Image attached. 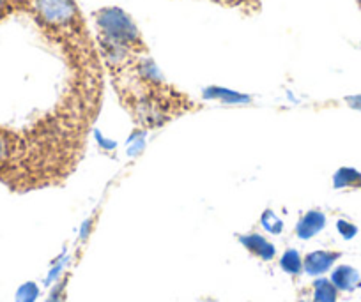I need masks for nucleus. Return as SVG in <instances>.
<instances>
[{
    "label": "nucleus",
    "instance_id": "nucleus-1",
    "mask_svg": "<svg viewBox=\"0 0 361 302\" xmlns=\"http://www.w3.org/2000/svg\"><path fill=\"white\" fill-rule=\"evenodd\" d=\"M36 18L51 30H76L80 27L78 9L73 0H30Z\"/></svg>",
    "mask_w": 361,
    "mask_h": 302
},
{
    "label": "nucleus",
    "instance_id": "nucleus-2",
    "mask_svg": "<svg viewBox=\"0 0 361 302\" xmlns=\"http://www.w3.org/2000/svg\"><path fill=\"white\" fill-rule=\"evenodd\" d=\"M99 25H102L103 32L106 37L117 43L124 44V46H131V44L138 43V30L131 23L124 13L117 11V9H106L99 15Z\"/></svg>",
    "mask_w": 361,
    "mask_h": 302
},
{
    "label": "nucleus",
    "instance_id": "nucleus-3",
    "mask_svg": "<svg viewBox=\"0 0 361 302\" xmlns=\"http://www.w3.org/2000/svg\"><path fill=\"white\" fill-rule=\"evenodd\" d=\"M338 258H340L338 251L308 253L303 260V270L307 274H310V276H322V274L328 272V270L335 265Z\"/></svg>",
    "mask_w": 361,
    "mask_h": 302
},
{
    "label": "nucleus",
    "instance_id": "nucleus-4",
    "mask_svg": "<svg viewBox=\"0 0 361 302\" xmlns=\"http://www.w3.org/2000/svg\"><path fill=\"white\" fill-rule=\"evenodd\" d=\"M239 242H241V244L245 246V248L248 249L252 255L259 256L260 260H266V262L273 260L276 255L275 246L271 244L266 237H262V235H259V234L241 235V237H239Z\"/></svg>",
    "mask_w": 361,
    "mask_h": 302
},
{
    "label": "nucleus",
    "instance_id": "nucleus-5",
    "mask_svg": "<svg viewBox=\"0 0 361 302\" xmlns=\"http://www.w3.org/2000/svg\"><path fill=\"white\" fill-rule=\"evenodd\" d=\"M335 288L338 291H354L361 287V276L354 267L350 265H338L333 269L331 277H329Z\"/></svg>",
    "mask_w": 361,
    "mask_h": 302
},
{
    "label": "nucleus",
    "instance_id": "nucleus-6",
    "mask_svg": "<svg viewBox=\"0 0 361 302\" xmlns=\"http://www.w3.org/2000/svg\"><path fill=\"white\" fill-rule=\"evenodd\" d=\"M326 227V216L321 210H310L300 220L296 227V235L303 241H308L314 235H317Z\"/></svg>",
    "mask_w": 361,
    "mask_h": 302
},
{
    "label": "nucleus",
    "instance_id": "nucleus-7",
    "mask_svg": "<svg viewBox=\"0 0 361 302\" xmlns=\"http://www.w3.org/2000/svg\"><path fill=\"white\" fill-rule=\"evenodd\" d=\"M333 186L336 189H345V187H353V189H357L361 187V172H357L356 168H343L336 170V173L333 175Z\"/></svg>",
    "mask_w": 361,
    "mask_h": 302
},
{
    "label": "nucleus",
    "instance_id": "nucleus-8",
    "mask_svg": "<svg viewBox=\"0 0 361 302\" xmlns=\"http://www.w3.org/2000/svg\"><path fill=\"white\" fill-rule=\"evenodd\" d=\"M338 290L335 284L326 277H319L314 281V302H336Z\"/></svg>",
    "mask_w": 361,
    "mask_h": 302
},
{
    "label": "nucleus",
    "instance_id": "nucleus-9",
    "mask_svg": "<svg viewBox=\"0 0 361 302\" xmlns=\"http://www.w3.org/2000/svg\"><path fill=\"white\" fill-rule=\"evenodd\" d=\"M280 267L290 276H298V274L303 272V260L296 249H287L280 258Z\"/></svg>",
    "mask_w": 361,
    "mask_h": 302
},
{
    "label": "nucleus",
    "instance_id": "nucleus-10",
    "mask_svg": "<svg viewBox=\"0 0 361 302\" xmlns=\"http://www.w3.org/2000/svg\"><path fill=\"white\" fill-rule=\"evenodd\" d=\"M39 297V287L32 281L22 284L16 291V302H36Z\"/></svg>",
    "mask_w": 361,
    "mask_h": 302
},
{
    "label": "nucleus",
    "instance_id": "nucleus-11",
    "mask_svg": "<svg viewBox=\"0 0 361 302\" xmlns=\"http://www.w3.org/2000/svg\"><path fill=\"white\" fill-rule=\"evenodd\" d=\"M260 223H262V227L266 228L269 234H280V232L283 230V223L282 220H280L279 216H276L273 210H266V213L262 214V218H260Z\"/></svg>",
    "mask_w": 361,
    "mask_h": 302
},
{
    "label": "nucleus",
    "instance_id": "nucleus-12",
    "mask_svg": "<svg viewBox=\"0 0 361 302\" xmlns=\"http://www.w3.org/2000/svg\"><path fill=\"white\" fill-rule=\"evenodd\" d=\"M13 152H15V141H11L8 134L0 131V165L8 163L11 159Z\"/></svg>",
    "mask_w": 361,
    "mask_h": 302
},
{
    "label": "nucleus",
    "instance_id": "nucleus-13",
    "mask_svg": "<svg viewBox=\"0 0 361 302\" xmlns=\"http://www.w3.org/2000/svg\"><path fill=\"white\" fill-rule=\"evenodd\" d=\"M336 230H338V234L342 235L345 241H350V239H354L357 235V228L345 220L336 221Z\"/></svg>",
    "mask_w": 361,
    "mask_h": 302
},
{
    "label": "nucleus",
    "instance_id": "nucleus-14",
    "mask_svg": "<svg viewBox=\"0 0 361 302\" xmlns=\"http://www.w3.org/2000/svg\"><path fill=\"white\" fill-rule=\"evenodd\" d=\"M62 290H64V281H61L59 284H55L54 290H51L50 297H48L47 302H59L62 297Z\"/></svg>",
    "mask_w": 361,
    "mask_h": 302
},
{
    "label": "nucleus",
    "instance_id": "nucleus-15",
    "mask_svg": "<svg viewBox=\"0 0 361 302\" xmlns=\"http://www.w3.org/2000/svg\"><path fill=\"white\" fill-rule=\"evenodd\" d=\"M62 267H64V262L57 263V265L50 270V274H48V283H51V281H57V276L62 272Z\"/></svg>",
    "mask_w": 361,
    "mask_h": 302
},
{
    "label": "nucleus",
    "instance_id": "nucleus-16",
    "mask_svg": "<svg viewBox=\"0 0 361 302\" xmlns=\"http://www.w3.org/2000/svg\"><path fill=\"white\" fill-rule=\"evenodd\" d=\"M13 2H15V0H0V16L4 15L6 11H9V8H11Z\"/></svg>",
    "mask_w": 361,
    "mask_h": 302
},
{
    "label": "nucleus",
    "instance_id": "nucleus-17",
    "mask_svg": "<svg viewBox=\"0 0 361 302\" xmlns=\"http://www.w3.org/2000/svg\"><path fill=\"white\" fill-rule=\"evenodd\" d=\"M90 225H92V220H87L85 223H83L82 232H80V239H85L87 237V234H89V232H90Z\"/></svg>",
    "mask_w": 361,
    "mask_h": 302
},
{
    "label": "nucleus",
    "instance_id": "nucleus-18",
    "mask_svg": "<svg viewBox=\"0 0 361 302\" xmlns=\"http://www.w3.org/2000/svg\"><path fill=\"white\" fill-rule=\"evenodd\" d=\"M349 105L353 106V108L361 110V96H360V97H353V99H349Z\"/></svg>",
    "mask_w": 361,
    "mask_h": 302
},
{
    "label": "nucleus",
    "instance_id": "nucleus-19",
    "mask_svg": "<svg viewBox=\"0 0 361 302\" xmlns=\"http://www.w3.org/2000/svg\"><path fill=\"white\" fill-rule=\"evenodd\" d=\"M221 4H239V2H245V0H218Z\"/></svg>",
    "mask_w": 361,
    "mask_h": 302
},
{
    "label": "nucleus",
    "instance_id": "nucleus-20",
    "mask_svg": "<svg viewBox=\"0 0 361 302\" xmlns=\"http://www.w3.org/2000/svg\"><path fill=\"white\" fill-rule=\"evenodd\" d=\"M356 2H357V6H360V8H361V0H356Z\"/></svg>",
    "mask_w": 361,
    "mask_h": 302
},
{
    "label": "nucleus",
    "instance_id": "nucleus-21",
    "mask_svg": "<svg viewBox=\"0 0 361 302\" xmlns=\"http://www.w3.org/2000/svg\"><path fill=\"white\" fill-rule=\"evenodd\" d=\"M300 302H308V301H300Z\"/></svg>",
    "mask_w": 361,
    "mask_h": 302
}]
</instances>
